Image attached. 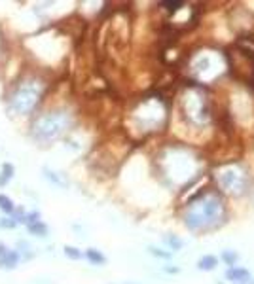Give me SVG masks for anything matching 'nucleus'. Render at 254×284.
<instances>
[{
    "instance_id": "1",
    "label": "nucleus",
    "mask_w": 254,
    "mask_h": 284,
    "mask_svg": "<svg viewBox=\"0 0 254 284\" xmlns=\"http://www.w3.org/2000/svg\"><path fill=\"white\" fill-rule=\"evenodd\" d=\"M218 210H220V201L215 197H209L205 203L201 205H194L190 212L186 214V225L197 229L201 225H207L209 222H213L217 218Z\"/></svg>"
},
{
    "instance_id": "2",
    "label": "nucleus",
    "mask_w": 254,
    "mask_h": 284,
    "mask_svg": "<svg viewBox=\"0 0 254 284\" xmlns=\"http://www.w3.org/2000/svg\"><path fill=\"white\" fill-rule=\"evenodd\" d=\"M17 261H19V252L17 250H8L0 243V265L6 267V269H12L17 265Z\"/></svg>"
},
{
    "instance_id": "3",
    "label": "nucleus",
    "mask_w": 254,
    "mask_h": 284,
    "mask_svg": "<svg viewBox=\"0 0 254 284\" xmlns=\"http://www.w3.org/2000/svg\"><path fill=\"white\" fill-rule=\"evenodd\" d=\"M249 277H251V273L247 271V269H243V267H235V265L226 271V279H228V281H233V283H245Z\"/></svg>"
},
{
    "instance_id": "4",
    "label": "nucleus",
    "mask_w": 254,
    "mask_h": 284,
    "mask_svg": "<svg viewBox=\"0 0 254 284\" xmlns=\"http://www.w3.org/2000/svg\"><path fill=\"white\" fill-rule=\"evenodd\" d=\"M217 258L215 256H203V258L197 261V267L201 269V271H213L215 267H217Z\"/></svg>"
},
{
    "instance_id": "5",
    "label": "nucleus",
    "mask_w": 254,
    "mask_h": 284,
    "mask_svg": "<svg viewBox=\"0 0 254 284\" xmlns=\"http://www.w3.org/2000/svg\"><path fill=\"white\" fill-rule=\"evenodd\" d=\"M29 231H31V233H35V235H38V237H44V235L48 233V225H46V223H42V222H35V223H31V225H29Z\"/></svg>"
},
{
    "instance_id": "6",
    "label": "nucleus",
    "mask_w": 254,
    "mask_h": 284,
    "mask_svg": "<svg viewBox=\"0 0 254 284\" xmlns=\"http://www.w3.org/2000/svg\"><path fill=\"white\" fill-rule=\"evenodd\" d=\"M13 176V167L12 165H4L2 167V174H0V186H6L8 182H10V178Z\"/></svg>"
},
{
    "instance_id": "7",
    "label": "nucleus",
    "mask_w": 254,
    "mask_h": 284,
    "mask_svg": "<svg viewBox=\"0 0 254 284\" xmlns=\"http://www.w3.org/2000/svg\"><path fill=\"white\" fill-rule=\"evenodd\" d=\"M85 256L89 258V261H93V263H99V265L107 261V259H105V256H103L99 250H95V248H89V250L85 252Z\"/></svg>"
},
{
    "instance_id": "8",
    "label": "nucleus",
    "mask_w": 254,
    "mask_h": 284,
    "mask_svg": "<svg viewBox=\"0 0 254 284\" xmlns=\"http://www.w3.org/2000/svg\"><path fill=\"white\" fill-rule=\"evenodd\" d=\"M0 209L4 210V212H13L15 207H13L12 199L6 197V195H0Z\"/></svg>"
},
{
    "instance_id": "9",
    "label": "nucleus",
    "mask_w": 254,
    "mask_h": 284,
    "mask_svg": "<svg viewBox=\"0 0 254 284\" xmlns=\"http://www.w3.org/2000/svg\"><path fill=\"white\" fill-rule=\"evenodd\" d=\"M222 259H224L228 265H231V267H233V263L237 261V254H235V252H231V250H224V254H222Z\"/></svg>"
},
{
    "instance_id": "10",
    "label": "nucleus",
    "mask_w": 254,
    "mask_h": 284,
    "mask_svg": "<svg viewBox=\"0 0 254 284\" xmlns=\"http://www.w3.org/2000/svg\"><path fill=\"white\" fill-rule=\"evenodd\" d=\"M65 254H67L71 259H80V258H82V252H80L78 248H74V247H65Z\"/></svg>"
},
{
    "instance_id": "11",
    "label": "nucleus",
    "mask_w": 254,
    "mask_h": 284,
    "mask_svg": "<svg viewBox=\"0 0 254 284\" xmlns=\"http://www.w3.org/2000/svg\"><path fill=\"white\" fill-rule=\"evenodd\" d=\"M161 6H165V8H167V12H179L184 4L177 0V2H161Z\"/></svg>"
},
{
    "instance_id": "12",
    "label": "nucleus",
    "mask_w": 254,
    "mask_h": 284,
    "mask_svg": "<svg viewBox=\"0 0 254 284\" xmlns=\"http://www.w3.org/2000/svg\"><path fill=\"white\" fill-rule=\"evenodd\" d=\"M165 241L169 243V247L173 248V250H179V248L182 247V241L179 237H175V235H173V237H165Z\"/></svg>"
},
{
    "instance_id": "13",
    "label": "nucleus",
    "mask_w": 254,
    "mask_h": 284,
    "mask_svg": "<svg viewBox=\"0 0 254 284\" xmlns=\"http://www.w3.org/2000/svg\"><path fill=\"white\" fill-rule=\"evenodd\" d=\"M150 252L154 256H159V258H171L173 256V252H161V250H156V248H150Z\"/></svg>"
},
{
    "instance_id": "14",
    "label": "nucleus",
    "mask_w": 254,
    "mask_h": 284,
    "mask_svg": "<svg viewBox=\"0 0 254 284\" xmlns=\"http://www.w3.org/2000/svg\"><path fill=\"white\" fill-rule=\"evenodd\" d=\"M0 225H2V227H15L17 222H15V220H10V218H4V220H0Z\"/></svg>"
},
{
    "instance_id": "15",
    "label": "nucleus",
    "mask_w": 254,
    "mask_h": 284,
    "mask_svg": "<svg viewBox=\"0 0 254 284\" xmlns=\"http://www.w3.org/2000/svg\"><path fill=\"white\" fill-rule=\"evenodd\" d=\"M46 176H48L49 180H53V182H55L57 186L63 184V182H61V178H57V176H55V173H51V171H46ZM63 186H65V184H63Z\"/></svg>"
}]
</instances>
